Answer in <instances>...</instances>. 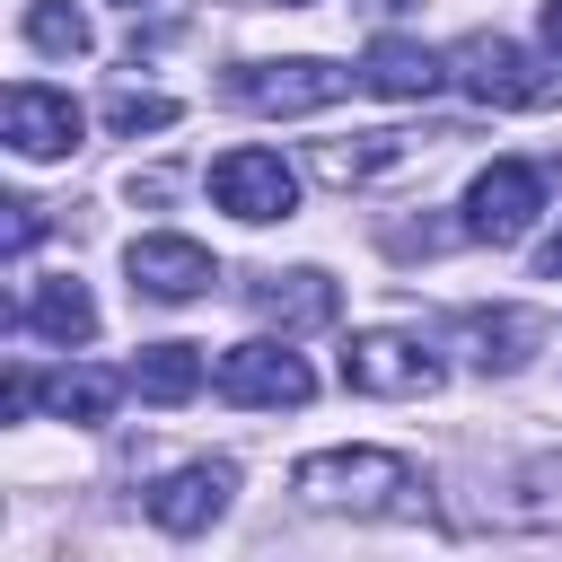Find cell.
I'll return each instance as SVG.
<instances>
[{"mask_svg": "<svg viewBox=\"0 0 562 562\" xmlns=\"http://www.w3.org/2000/svg\"><path fill=\"white\" fill-rule=\"evenodd\" d=\"M105 123H114L123 140H140V132H167V123H176V97H140V88H123V97H105Z\"/></svg>", "mask_w": 562, "mask_h": 562, "instance_id": "obj_19", "label": "cell"}, {"mask_svg": "<svg viewBox=\"0 0 562 562\" xmlns=\"http://www.w3.org/2000/svg\"><path fill=\"white\" fill-rule=\"evenodd\" d=\"M544 281H562V237H544Z\"/></svg>", "mask_w": 562, "mask_h": 562, "instance_id": "obj_22", "label": "cell"}, {"mask_svg": "<svg viewBox=\"0 0 562 562\" xmlns=\"http://www.w3.org/2000/svg\"><path fill=\"white\" fill-rule=\"evenodd\" d=\"M562 184V158H492L474 184H465V237H483V246H518L527 228H536V211H544V193Z\"/></svg>", "mask_w": 562, "mask_h": 562, "instance_id": "obj_2", "label": "cell"}, {"mask_svg": "<svg viewBox=\"0 0 562 562\" xmlns=\"http://www.w3.org/2000/svg\"><path fill=\"white\" fill-rule=\"evenodd\" d=\"M448 61H457V79H465L474 105H544V97H553V79H544L509 35H465Z\"/></svg>", "mask_w": 562, "mask_h": 562, "instance_id": "obj_6", "label": "cell"}, {"mask_svg": "<svg viewBox=\"0 0 562 562\" xmlns=\"http://www.w3.org/2000/svg\"><path fill=\"white\" fill-rule=\"evenodd\" d=\"M0 132H9L18 158H70V149H79V105H70L61 88L18 79V88L0 97Z\"/></svg>", "mask_w": 562, "mask_h": 562, "instance_id": "obj_9", "label": "cell"}, {"mask_svg": "<svg viewBox=\"0 0 562 562\" xmlns=\"http://www.w3.org/2000/svg\"><path fill=\"white\" fill-rule=\"evenodd\" d=\"M378 9H404V0H378Z\"/></svg>", "mask_w": 562, "mask_h": 562, "instance_id": "obj_24", "label": "cell"}, {"mask_svg": "<svg viewBox=\"0 0 562 562\" xmlns=\"http://www.w3.org/2000/svg\"><path fill=\"white\" fill-rule=\"evenodd\" d=\"M132 9H140V0H132Z\"/></svg>", "mask_w": 562, "mask_h": 562, "instance_id": "obj_25", "label": "cell"}, {"mask_svg": "<svg viewBox=\"0 0 562 562\" xmlns=\"http://www.w3.org/2000/svg\"><path fill=\"white\" fill-rule=\"evenodd\" d=\"M211 202L237 220H290L299 176L281 167V149H228V158H211Z\"/></svg>", "mask_w": 562, "mask_h": 562, "instance_id": "obj_7", "label": "cell"}, {"mask_svg": "<svg viewBox=\"0 0 562 562\" xmlns=\"http://www.w3.org/2000/svg\"><path fill=\"white\" fill-rule=\"evenodd\" d=\"M342 386L351 395H395V404H413V395H430L439 386V351L422 342V334H351L342 342Z\"/></svg>", "mask_w": 562, "mask_h": 562, "instance_id": "obj_4", "label": "cell"}, {"mask_svg": "<svg viewBox=\"0 0 562 562\" xmlns=\"http://www.w3.org/2000/svg\"><path fill=\"white\" fill-rule=\"evenodd\" d=\"M465 342H474V369H527V351L544 342V325L527 307H474L465 316Z\"/></svg>", "mask_w": 562, "mask_h": 562, "instance_id": "obj_15", "label": "cell"}, {"mask_svg": "<svg viewBox=\"0 0 562 562\" xmlns=\"http://www.w3.org/2000/svg\"><path fill=\"white\" fill-rule=\"evenodd\" d=\"M211 386H220L228 404H246V413H299V404L316 395L307 360H299V351H281V342H237V351H220Z\"/></svg>", "mask_w": 562, "mask_h": 562, "instance_id": "obj_5", "label": "cell"}, {"mask_svg": "<svg viewBox=\"0 0 562 562\" xmlns=\"http://www.w3.org/2000/svg\"><path fill=\"white\" fill-rule=\"evenodd\" d=\"M123 386H132V378H105V369H61V378H44V404H53L61 422H105Z\"/></svg>", "mask_w": 562, "mask_h": 562, "instance_id": "obj_17", "label": "cell"}, {"mask_svg": "<svg viewBox=\"0 0 562 562\" xmlns=\"http://www.w3.org/2000/svg\"><path fill=\"white\" fill-rule=\"evenodd\" d=\"M123 272H132L140 299H167V307H184V299H202L220 281L211 246H193V237H132L123 246Z\"/></svg>", "mask_w": 562, "mask_h": 562, "instance_id": "obj_8", "label": "cell"}, {"mask_svg": "<svg viewBox=\"0 0 562 562\" xmlns=\"http://www.w3.org/2000/svg\"><path fill=\"white\" fill-rule=\"evenodd\" d=\"M18 325H26V334H44V342H70V351H79V342L97 334V299H88V281L53 272V281H35V290H26Z\"/></svg>", "mask_w": 562, "mask_h": 562, "instance_id": "obj_14", "label": "cell"}, {"mask_svg": "<svg viewBox=\"0 0 562 562\" xmlns=\"http://www.w3.org/2000/svg\"><path fill=\"white\" fill-rule=\"evenodd\" d=\"M228 492H237V465H228V457H202V465H176L167 483H149V518H158L167 536H202V527L228 509Z\"/></svg>", "mask_w": 562, "mask_h": 562, "instance_id": "obj_11", "label": "cell"}, {"mask_svg": "<svg viewBox=\"0 0 562 562\" xmlns=\"http://www.w3.org/2000/svg\"><path fill=\"white\" fill-rule=\"evenodd\" d=\"M281 9H307V0H281Z\"/></svg>", "mask_w": 562, "mask_h": 562, "instance_id": "obj_23", "label": "cell"}, {"mask_svg": "<svg viewBox=\"0 0 562 562\" xmlns=\"http://www.w3.org/2000/svg\"><path fill=\"white\" fill-rule=\"evenodd\" d=\"M413 132H351V140H316V176L325 184H378L395 167H413Z\"/></svg>", "mask_w": 562, "mask_h": 562, "instance_id": "obj_13", "label": "cell"}, {"mask_svg": "<svg viewBox=\"0 0 562 562\" xmlns=\"http://www.w3.org/2000/svg\"><path fill=\"white\" fill-rule=\"evenodd\" d=\"M26 44L53 53V61H79V53H88V18H79L70 0H35V9H26Z\"/></svg>", "mask_w": 562, "mask_h": 562, "instance_id": "obj_18", "label": "cell"}, {"mask_svg": "<svg viewBox=\"0 0 562 562\" xmlns=\"http://www.w3.org/2000/svg\"><path fill=\"white\" fill-rule=\"evenodd\" d=\"M360 70H334L316 53H299V61H246V70H228V105H246V114H316Z\"/></svg>", "mask_w": 562, "mask_h": 562, "instance_id": "obj_3", "label": "cell"}, {"mask_svg": "<svg viewBox=\"0 0 562 562\" xmlns=\"http://www.w3.org/2000/svg\"><path fill=\"white\" fill-rule=\"evenodd\" d=\"M123 378H132L140 404H184V395L202 386V351H193V342H149Z\"/></svg>", "mask_w": 562, "mask_h": 562, "instance_id": "obj_16", "label": "cell"}, {"mask_svg": "<svg viewBox=\"0 0 562 562\" xmlns=\"http://www.w3.org/2000/svg\"><path fill=\"white\" fill-rule=\"evenodd\" d=\"M290 492L316 501V509H360V518H378V509H395L404 492H422V474H413V457H395V448H316V457H299Z\"/></svg>", "mask_w": 562, "mask_h": 562, "instance_id": "obj_1", "label": "cell"}, {"mask_svg": "<svg viewBox=\"0 0 562 562\" xmlns=\"http://www.w3.org/2000/svg\"><path fill=\"white\" fill-rule=\"evenodd\" d=\"M544 44H553V61H562V0H544Z\"/></svg>", "mask_w": 562, "mask_h": 562, "instance_id": "obj_21", "label": "cell"}, {"mask_svg": "<svg viewBox=\"0 0 562 562\" xmlns=\"http://www.w3.org/2000/svg\"><path fill=\"white\" fill-rule=\"evenodd\" d=\"M439 79H448V70H439V53H430V44H413V35H378V44L360 53V88H369V97L422 105Z\"/></svg>", "mask_w": 562, "mask_h": 562, "instance_id": "obj_12", "label": "cell"}, {"mask_svg": "<svg viewBox=\"0 0 562 562\" xmlns=\"http://www.w3.org/2000/svg\"><path fill=\"white\" fill-rule=\"evenodd\" d=\"M246 307H255L263 325H281V334H316V325L342 316V290H334L316 263H299V272H255V281H246Z\"/></svg>", "mask_w": 562, "mask_h": 562, "instance_id": "obj_10", "label": "cell"}, {"mask_svg": "<svg viewBox=\"0 0 562 562\" xmlns=\"http://www.w3.org/2000/svg\"><path fill=\"white\" fill-rule=\"evenodd\" d=\"M35 237H44V211L35 202H9V255H26Z\"/></svg>", "mask_w": 562, "mask_h": 562, "instance_id": "obj_20", "label": "cell"}]
</instances>
